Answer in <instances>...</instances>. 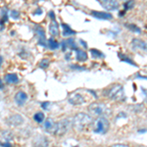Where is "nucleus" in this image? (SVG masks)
<instances>
[{"instance_id":"f257e3e1","label":"nucleus","mask_w":147,"mask_h":147,"mask_svg":"<svg viewBox=\"0 0 147 147\" xmlns=\"http://www.w3.org/2000/svg\"><path fill=\"white\" fill-rule=\"evenodd\" d=\"M92 124V118L86 113H79L73 118L72 127L77 131H84Z\"/></svg>"},{"instance_id":"f03ea898","label":"nucleus","mask_w":147,"mask_h":147,"mask_svg":"<svg viewBox=\"0 0 147 147\" xmlns=\"http://www.w3.org/2000/svg\"><path fill=\"white\" fill-rule=\"evenodd\" d=\"M104 95L113 101H125V94L124 86L121 84H113L104 90Z\"/></svg>"},{"instance_id":"7ed1b4c3","label":"nucleus","mask_w":147,"mask_h":147,"mask_svg":"<svg viewBox=\"0 0 147 147\" xmlns=\"http://www.w3.org/2000/svg\"><path fill=\"white\" fill-rule=\"evenodd\" d=\"M110 129V123L109 120L104 116L97 117L92 123V130L93 132L98 134H105Z\"/></svg>"},{"instance_id":"20e7f679","label":"nucleus","mask_w":147,"mask_h":147,"mask_svg":"<svg viewBox=\"0 0 147 147\" xmlns=\"http://www.w3.org/2000/svg\"><path fill=\"white\" fill-rule=\"evenodd\" d=\"M88 111L93 116L96 117H101V116H105L111 113V109L106 105L105 103L102 102H93L88 106Z\"/></svg>"},{"instance_id":"39448f33","label":"nucleus","mask_w":147,"mask_h":147,"mask_svg":"<svg viewBox=\"0 0 147 147\" xmlns=\"http://www.w3.org/2000/svg\"><path fill=\"white\" fill-rule=\"evenodd\" d=\"M71 125H72V121H70L68 119L61 120V121H59V122L55 123V125H54L50 134L56 136H62L70 129Z\"/></svg>"},{"instance_id":"423d86ee","label":"nucleus","mask_w":147,"mask_h":147,"mask_svg":"<svg viewBox=\"0 0 147 147\" xmlns=\"http://www.w3.org/2000/svg\"><path fill=\"white\" fill-rule=\"evenodd\" d=\"M34 32L37 35V44L44 48H46L47 46V39H46V34H45V30L40 26H36L34 28Z\"/></svg>"},{"instance_id":"0eeeda50","label":"nucleus","mask_w":147,"mask_h":147,"mask_svg":"<svg viewBox=\"0 0 147 147\" xmlns=\"http://www.w3.org/2000/svg\"><path fill=\"white\" fill-rule=\"evenodd\" d=\"M68 101L74 106H80L85 103V98L80 92H73L68 97Z\"/></svg>"},{"instance_id":"6e6552de","label":"nucleus","mask_w":147,"mask_h":147,"mask_svg":"<svg viewBox=\"0 0 147 147\" xmlns=\"http://www.w3.org/2000/svg\"><path fill=\"white\" fill-rule=\"evenodd\" d=\"M6 123L10 127H18V125L24 124V118L19 114H14V115H11L7 118Z\"/></svg>"},{"instance_id":"1a4fd4ad","label":"nucleus","mask_w":147,"mask_h":147,"mask_svg":"<svg viewBox=\"0 0 147 147\" xmlns=\"http://www.w3.org/2000/svg\"><path fill=\"white\" fill-rule=\"evenodd\" d=\"M102 7L106 9L107 11H115L118 10L120 7V4L118 0H99Z\"/></svg>"},{"instance_id":"9d476101","label":"nucleus","mask_w":147,"mask_h":147,"mask_svg":"<svg viewBox=\"0 0 147 147\" xmlns=\"http://www.w3.org/2000/svg\"><path fill=\"white\" fill-rule=\"evenodd\" d=\"M91 16L94 17L97 20H104V21H110L113 19V15L109 12H104V11H97V10H92L91 11Z\"/></svg>"},{"instance_id":"9b49d317","label":"nucleus","mask_w":147,"mask_h":147,"mask_svg":"<svg viewBox=\"0 0 147 147\" xmlns=\"http://www.w3.org/2000/svg\"><path fill=\"white\" fill-rule=\"evenodd\" d=\"M131 45L136 50H140L143 52H147V42L140 38H132Z\"/></svg>"},{"instance_id":"f8f14e48","label":"nucleus","mask_w":147,"mask_h":147,"mask_svg":"<svg viewBox=\"0 0 147 147\" xmlns=\"http://www.w3.org/2000/svg\"><path fill=\"white\" fill-rule=\"evenodd\" d=\"M28 94L26 93L25 91H18L17 93L15 94V97H14V100H15L16 104L20 107L25 105V103L28 100Z\"/></svg>"},{"instance_id":"ddd939ff","label":"nucleus","mask_w":147,"mask_h":147,"mask_svg":"<svg viewBox=\"0 0 147 147\" xmlns=\"http://www.w3.org/2000/svg\"><path fill=\"white\" fill-rule=\"evenodd\" d=\"M48 139L43 136H37L32 141V146L34 147H48Z\"/></svg>"},{"instance_id":"4468645a","label":"nucleus","mask_w":147,"mask_h":147,"mask_svg":"<svg viewBox=\"0 0 147 147\" xmlns=\"http://www.w3.org/2000/svg\"><path fill=\"white\" fill-rule=\"evenodd\" d=\"M49 32L51 36L56 37L60 35V30H59V24L57 23L56 20H52L51 23L49 24Z\"/></svg>"},{"instance_id":"2eb2a0df","label":"nucleus","mask_w":147,"mask_h":147,"mask_svg":"<svg viewBox=\"0 0 147 147\" xmlns=\"http://www.w3.org/2000/svg\"><path fill=\"white\" fill-rule=\"evenodd\" d=\"M61 28H62V30H63V32H62L63 36L70 37V36H72V35L77 34V32H76L75 30H74L73 28L68 25V24L62 23V24H61Z\"/></svg>"},{"instance_id":"dca6fc26","label":"nucleus","mask_w":147,"mask_h":147,"mask_svg":"<svg viewBox=\"0 0 147 147\" xmlns=\"http://www.w3.org/2000/svg\"><path fill=\"white\" fill-rule=\"evenodd\" d=\"M4 80H5L6 84H19V82H20L19 77L14 73L6 74V75L4 76Z\"/></svg>"},{"instance_id":"f3484780","label":"nucleus","mask_w":147,"mask_h":147,"mask_svg":"<svg viewBox=\"0 0 147 147\" xmlns=\"http://www.w3.org/2000/svg\"><path fill=\"white\" fill-rule=\"evenodd\" d=\"M76 59L79 62H85L88 59V55H87L86 51L84 49H77L76 50Z\"/></svg>"},{"instance_id":"a211bd4d","label":"nucleus","mask_w":147,"mask_h":147,"mask_svg":"<svg viewBox=\"0 0 147 147\" xmlns=\"http://www.w3.org/2000/svg\"><path fill=\"white\" fill-rule=\"evenodd\" d=\"M47 46H48V48L51 49V50H56V49H58L59 47H60V43H59L53 36H51L47 39Z\"/></svg>"},{"instance_id":"6ab92c4d","label":"nucleus","mask_w":147,"mask_h":147,"mask_svg":"<svg viewBox=\"0 0 147 147\" xmlns=\"http://www.w3.org/2000/svg\"><path fill=\"white\" fill-rule=\"evenodd\" d=\"M54 125H55V122H54V120H52L51 118H47V119L45 120V122H44V129L46 130L47 132H49L50 134L52 129H53Z\"/></svg>"},{"instance_id":"aec40b11","label":"nucleus","mask_w":147,"mask_h":147,"mask_svg":"<svg viewBox=\"0 0 147 147\" xmlns=\"http://www.w3.org/2000/svg\"><path fill=\"white\" fill-rule=\"evenodd\" d=\"M66 40V43H67V46H68V49H70V50H77L78 48V44L77 42H76L75 38H73V37H69V38L65 39Z\"/></svg>"},{"instance_id":"412c9836","label":"nucleus","mask_w":147,"mask_h":147,"mask_svg":"<svg viewBox=\"0 0 147 147\" xmlns=\"http://www.w3.org/2000/svg\"><path fill=\"white\" fill-rule=\"evenodd\" d=\"M118 56H119L120 60L123 61V62L125 63H127L129 64V65L134 66V67H137L136 63H134V61L131 60V58H129V57H127V55H125V54H122V53H118Z\"/></svg>"},{"instance_id":"4be33fe9","label":"nucleus","mask_w":147,"mask_h":147,"mask_svg":"<svg viewBox=\"0 0 147 147\" xmlns=\"http://www.w3.org/2000/svg\"><path fill=\"white\" fill-rule=\"evenodd\" d=\"M90 54H91L92 59H96V60L97 59H103L104 57H105V55H104L100 50H98V49H96V48H91Z\"/></svg>"},{"instance_id":"5701e85b","label":"nucleus","mask_w":147,"mask_h":147,"mask_svg":"<svg viewBox=\"0 0 147 147\" xmlns=\"http://www.w3.org/2000/svg\"><path fill=\"white\" fill-rule=\"evenodd\" d=\"M34 120L37 124H41V123H43L44 120H45V115H44V113L40 112V111L39 112H36L34 115Z\"/></svg>"},{"instance_id":"b1692460","label":"nucleus","mask_w":147,"mask_h":147,"mask_svg":"<svg viewBox=\"0 0 147 147\" xmlns=\"http://www.w3.org/2000/svg\"><path fill=\"white\" fill-rule=\"evenodd\" d=\"M125 27L129 28V30H131L132 32H136V34H141V28L137 27L134 24H125Z\"/></svg>"},{"instance_id":"393cba45","label":"nucleus","mask_w":147,"mask_h":147,"mask_svg":"<svg viewBox=\"0 0 147 147\" xmlns=\"http://www.w3.org/2000/svg\"><path fill=\"white\" fill-rule=\"evenodd\" d=\"M49 65H50V61H49L48 59H46V58L42 59V60L40 61L39 64H38L39 68L40 69H43V70H45V69L48 68Z\"/></svg>"},{"instance_id":"a878e982","label":"nucleus","mask_w":147,"mask_h":147,"mask_svg":"<svg viewBox=\"0 0 147 147\" xmlns=\"http://www.w3.org/2000/svg\"><path fill=\"white\" fill-rule=\"evenodd\" d=\"M134 0H127V1H125L124 3V9L125 11L127 10H130V9H132L134 7Z\"/></svg>"},{"instance_id":"bb28decb","label":"nucleus","mask_w":147,"mask_h":147,"mask_svg":"<svg viewBox=\"0 0 147 147\" xmlns=\"http://www.w3.org/2000/svg\"><path fill=\"white\" fill-rule=\"evenodd\" d=\"M8 10H5V9H3V10L1 11V18H0V21H2L4 24H6L8 22Z\"/></svg>"},{"instance_id":"cd10ccee","label":"nucleus","mask_w":147,"mask_h":147,"mask_svg":"<svg viewBox=\"0 0 147 147\" xmlns=\"http://www.w3.org/2000/svg\"><path fill=\"white\" fill-rule=\"evenodd\" d=\"M10 16H11V18L14 19V20H19L21 17V13L17 10H11Z\"/></svg>"},{"instance_id":"c85d7f7f","label":"nucleus","mask_w":147,"mask_h":147,"mask_svg":"<svg viewBox=\"0 0 147 147\" xmlns=\"http://www.w3.org/2000/svg\"><path fill=\"white\" fill-rule=\"evenodd\" d=\"M70 69H72L74 71H84L85 70L84 67H82V66H80V65H76V64L70 65Z\"/></svg>"},{"instance_id":"c756f323","label":"nucleus","mask_w":147,"mask_h":147,"mask_svg":"<svg viewBox=\"0 0 147 147\" xmlns=\"http://www.w3.org/2000/svg\"><path fill=\"white\" fill-rule=\"evenodd\" d=\"M41 108L43 109V110H45V111H48L49 109L51 108V103H50V102H48V101L42 102V103H41Z\"/></svg>"},{"instance_id":"7c9ffc66","label":"nucleus","mask_w":147,"mask_h":147,"mask_svg":"<svg viewBox=\"0 0 147 147\" xmlns=\"http://www.w3.org/2000/svg\"><path fill=\"white\" fill-rule=\"evenodd\" d=\"M60 46H61V49H62V51H63V52H66V51L68 50V46H67V43H66V40H65V39L61 41Z\"/></svg>"},{"instance_id":"2f4dec72","label":"nucleus","mask_w":147,"mask_h":147,"mask_svg":"<svg viewBox=\"0 0 147 147\" xmlns=\"http://www.w3.org/2000/svg\"><path fill=\"white\" fill-rule=\"evenodd\" d=\"M0 146H2V147H13V145H12L10 142H8V141L0 142Z\"/></svg>"},{"instance_id":"473e14b6","label":"nucleus","mask_w":147,"mask_h":147,"mask_svg":"<svg viewBox=\"0 0 147 147\" xmlns=\"http://www.w3.org/2000/svg\"><path fill=\"white\" fill-rule=\"evenodd\" d=\"M32 14H34V15H35V16H36V15L39 16V15H41V14H43V11H42L41 8H37L36 10H35Z\"/></svg>"},{"instance_id":"72a5a7b5","label":"nucleus","mask_w":147,"mask_h":147,"mask_svg":"<svg viewBox=\"0 0 147 147\" xmlns=\"http://www.w3.org/2000/svg\"><path fill=\"white\" fill-rule=\"evenodd\" d=\"M48 16H49V18L51 19V21L52 20H56V16H55V13H54V11H49V13H48Z\"/></svg>"},{"instance_id":"f704fd0d","label":"nucleus","mask_w":147,"mask_h":147,"mask_svg":"<svg viewBox=\"0 0 147 147\" xmlns=\"http://www.w3.org/2000/svg\"><path fill=\"white\" fill-rule=\"evenodd\" d=\"M109 147H129L127 144H122V143H118V144H114V145H111Z\"/></svg>"},{"instance_id":"c9c22d12","label":"nucleus","mask_w":147,"mask_h":147,"mask_svg":"<svg viewBox=\"0 0 147 147\" xmlns=\"http://www.w3.org/2000/svg\"><path fill=\"white\" fill-rule=\"evenodd\" d=\"M80 44H82V46H84V48H87V43H86V41H85V40L80 38Z\"/></svg>"},{"instance_id":"e433bc0d","label":"nucleus","mask_w":147,"mask_h":147,"mask_svg":"<svg viewBox=\"0 0 147 147\" xmlns=\"http://www.w3.org/2000/svg\"><path fill=\"white\" fill-rule=\"evenodd\" d=\"M125 12H127V11H125V9H124V10H122V11H121L120 13H119V16H120V17H122V16H124L125 14Z\"/></svg>"},{"instance_id":"4c0bfd02","label":"nucleus","mask_w":147,"mask_h":147,"mask_svg":"<svg viewBox=\"0 0 147 147\" xmlns=\"http://www.w3.org/2000/svg\"><path fill=\"white\" fill-rule=\"evenodd\" d=\"M66 60H67V61L71 60V53H67V54H66Z\"/></svg>"},{"instance_id":"58836bf2","label":"nucleus","mask_w":147,"mask_h":147,"mask_svg":"<svg viewBox=\"0 0 147 147\" xmlns=\"http://www.w3.org/2000/svg\"><path fill=\"white\" fill-rule=\"evenodd\" d=\"M3 88H4V84H3V82H2V80H0V90H2Z\"/></svg>"},{"instance_id":"ea45409f","label":"nucleus","mask_w":147,"mask_h":147,"mask_svg":"<svg viewBox=\"0 0 147 147\" xmlns=\"http://www.w3.org/2000/svg\"><path fill=\"white\" fill-rule=\"evenodd\" d=\"M147 131V129H138V132L139 134H143V132H146Z\"/></svg>"},{"instance_id":"a19ab883","label":"nucleus","mask_w":147,"mask_h":147,"mask_svg":"<svg viewBox=\"0 0 147 147\" xmlns=\"http://www.w3.org/2000/svg\"><path fill=\"white\" fill-rule=\"evenodd\" d=\"M2 64H3V57L0 55V67H1Z\"/></svg>"},{"instance_id":"79ce46f5","label":"nucleus","mask_w":147,"mask_h":147,"mask_svg":"<svg viewBox=\"0 0 147 147\" xmlns=\"http://www.w3.org/2000/svg\"><path fill=\"white\" fill-rule=\"evenodd\" d=\"M11 35H15V32H11Z\"/></svg>"}]
</instances>
